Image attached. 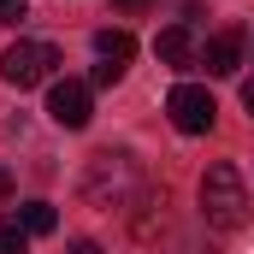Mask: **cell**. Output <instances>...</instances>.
<instances>
[{
  "label": "cell",
  "mask_w": 254,
  "mask_h": 254,
  "mask_svg": "<svg viewBox=\"0 0 254 254\" xmlns=\"http://www.w3.org/2000/svg\"><path fill=\"white\" fill-rule=\"evenodd\" d=\"M178 254H207V249H178Z\"/></svg>",
  "instance_id": "17"
},
{
  "label": "cell",
  "mask_w": 254,
  "mask_h": 254,
  "mask_svg": "<svg viewBox=\"0 0 254 254\" xmlns=\"http://www.w3.org/2000/svg\"><path fill=\"white\" fill-rule=\"evenodd\" d=\"M119 77H125V65H107V60L95 65V83H119Z\"/></svg>",
  "instance_id": "12"
},
{
  "label": "cell",
  "mask_w": 254,
  "mask_h": 254,
  "mask_svg": "<svg viewBox=\"0 0 254 254\" xmlns=\"http://www.w3.org/2000/svg\"><path fill=\"white\" fill-rule=\"evenodd\" d=\"M0 254H30V231L24 225H0Z\"/></svg>",
  "instance_id": "10"
},
{
  "label": "cell",
  "mask_w": 254,
  "mask_h": 254,
  "mask_svg": "<svg viewBox=\"0 0 254 254\" xmlns=\"http://www.w3.org/2000/svg\"><path fill=\"white\" fill-rule=\"evenodd\" d=\"M95 54H101L107 65H130L136 36H130V30H95Z\"/></svg>",
  "instance_id": "8"
},
{
  "label": "cell",
  "mask_w": 254,
  "mask_h": 254,
  "mask_svg": "<svg viewBox=\"0 0 254 254\" xmlns=\"http://www.w3.org/2000/svg\"><path fill=\"white\" fill-rule=\"evenodd\" d=\"M154 54H160L166 65H190V54H195L190 30H184V24H172V30H160V36H154Z\"/></svg>",
  "instance_id": "7"
},
{
  "label": "cell",
  "mask_w": 254,
  "mask_h": 254,
  "mask_svg": "<svg viewBox=\"0 0 254 254\" xmlns=\"http://www.w3.org/2000/svg\"><path fill=\"white\" fill-rule=\"evenodd\" d=\"M166 113H172V125L184 130V136H201V130H213V95L201 89V83H178L172 89V101H166Z\"/></svg>",
  "instance_id": "5"
},
{
  "label": "cell",
  "mask_w": 254,
  "mask_h": 254,
  "mask_svg": "<svg viewBox=\"0 0 254 254\" xmlns=\"http://www.w3.org/2000/svg\"><path fill=\"white\" fill-rule=\"evenodd\" d=\"M6 195H12V172H0V201H6Z\"/></svg>",
  "instance_id": "16"
},
{
  "label": "cell",
  "mask_w": 254,
  "mask_h": 254,
  "mask_svg": "<svg viewBox=\"0 0 254 254\" xmlns=\"http://www.w3.org/2000/svg\"><path fill=\"white\" fill-rule=\"evenodd\" d=\"M48 119L60 130H83L95 119V101H89V83H77V77H60L54 89H48Z\"/></svg>",
  "instance_id": "4"
},
{
  "label": "cell",
  "mask_w": 254,
  "mask_h": 254,
  "mask_svg": "<svg viewBox=\"0 0 254 254\" xmlns=\"http://www.w3.org/2000/svg\"><path fill=\"white\" fill-rule=\"evenodd\" d=\"M201 65L213 71V77H231L237 65H243V30L231 24V30H219L213 42H207V54H201Z\"/></svg>",
  "instance_id": "6"
},
{
  "label": "cell",
  "mask_w": 254,
  "mask_h": 254,
  "mask_svg": "<svg viewBox=\"0 0 254 254\" xmlns=\"http://www.w3.org/2000/svg\"><path fill=\"white\" fill-rule=\"evenodd\" d=\"M119 12H148V0H113Z\"/></svg>",
  "instance_id": "15"
},
{
  "label": "cell",
  "mask_w": 254,
  "mask_h": 254,
  "mask_svg": "<svg viewBox=\"0 0 254 254\" xmlns=\"http://www.w3.org/2000/svg\"><path fill=\"white\" fill-rule=\"evenodd\" d=\"M65 254H101V249H95L89 237H77V243H71V249H65Z\"/></svg>",
  "instance_id": "13"
},
{
  "label": "cell",
  "mask_w": 254,
  "mask_h": 254,
  "mask_svg": "<svg viewBox=\"0 0 254 254\" xmlns=\"http://www.w3.org/2000/svg\"><path fill=\"white\" fill-rule=\"evenodd\" d=\"M243 113H249V119H254V77H249V83H243Z\"/></svg>",
  "instance_id": "14"
},
{
  "label": "cell",
  "mask_w": 254,
  "mask_h": 254,
  "mask_svg": "<svg viewBox=\"0 0 254 254\" xmlns=\"http://www.w3.org/2000/svg\"><path fill=\"white\" fill-rule=\"evenodd\" d=\"M12 225H24L30 237H48V231L60 225V213H54L48 201H30V207H18V219H12Z\"/></svg>",
  "instance_id": "9"
},
{
  "label": "cell",
  "mask_w": 254,
  "mask_h": 254,
  "mask_svg": "<svg viewBox=\"0 0 254 254\" xmlns=\"http://www.w3.org/2000/svg\"><path fill=\"white\" fill-rule=\"evenodd\" d=\"M201 219L213 231H243L249 225V184H243V172L231 160L207 166V178H201Z\"/></svg>",
  "instance_id": "2"
},
{
  "label": "cell",
  "mask_w": 254,
  "mask_h": 254,
  "mask_svg": "<svg viewBox=\"0 0 254 254\" xmlns=\"http://www.w3.org/2000/svg\"><path fill=\"white\" fill-rule=\"evenodd\" d=\"M142 195H148V172L130 148H101L83 166V201L101 207V213H130Z\"/></svg>",
  "instance_id": "1"
},
{
  "label": "cell",
  "mask_w": 254,
  "mask_h": 254,
  "mask_svg": "<svg viewBox=\"0 0 254 254\" xmlns=\"http://www.w3.org/2000/svg\"><path fill=\"white\" fill-rule=\"evenodd\" d=\"M30 12H24V0H0V24H24Z\"/></svg>",
  "instance_id": "11"
},
{
  "label": "cell",
  "mask_w": 254,
  "mask_h": 254,
  "mask_svg": "<svg viewBox=\"0 0 254 254\" xmlns=\"http://www.w3.org/2000/svg\"><path fill=\"white\" fill-rule=\"evenodd\" d=\"M54 65H60V48H54V42H12V48L0 54V77H6L12 89H36V83L54 77Z\"/></svg>",
  "instance_id": "3"
}]
</instances>
